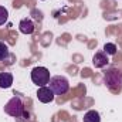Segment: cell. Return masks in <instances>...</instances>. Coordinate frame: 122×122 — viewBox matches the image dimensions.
Returning <instances> with one entry per match:
<instances>
[{"mask_svg":"<svg viewBox=\"0 0 122 122\" xmlns=\"http://www.w3.org/2000/svg\"><path fill=\"white\" fill-rule=\"evenodd\" d=\"M13 84V75L10 72H0V88L7 90Z\"/></svg>","mask_w":122,"mask_h":122,"instance_id":"ba28073f","label":"cell"},{"mask_svg":"<svg viewBox=\"0 0 122 122\" xmlns=\"http://www.w3.org/2000/svg\"><path fill=\"white\" fill-rule=\"evenodd\" d=\"M48 85H50V88L53 90V92L56 95H64L65 92H68V90H70V82L62 75H54V77H51Z\"/></svg>","mask_w":122,"mask_h":122,"instance_id":"277c9868","label":"cell"},{"mask_svg":"<svg viewBox=\"0 0 122 122\" xmlns=\"http://www.w3.org/2000/svg\"><path fill=\"white\" fill-rule=\"evenodd\" d=\"M84 122H101V115H99V112L98 111H95V109H91V111H88V112H85V115H84Z\"/></svg>","mask_w":122,"mask_h":122,"instance_id":"9c48e42d","label":"cell"},{"mask_svg":"<svg viewBox=\"0 0 122 122\" xmlns=\"http://www.w3.org/2000/svg\"><path fill=\"white\" fill-rule=\"evenodd\" d=\"M50 71L46 67H34L31 70V81L37 87H46L50 82Z\"/></svg>","mask_w":122,"mask_h":122,"instance_id":"3957f363","label":"cell"},{"mask_svg":"<svg viewBox=\"0 0 122 122\" xmlns=\"http://www.w3.org/2000/svg\"><path fill=\"white\" fill-rule=\"evenodd\" d=\"M7 19H9V11H7V9L3 7V6H0V26H3V24L7 21Z\"/></svg>","mask_w":122,"mask_h":122,"instance_id":"7c38bea8","label":"cell"},{"mask_svg":"<svg viewBox=\"0 0 122 122\" xmlns=\"http://www.w3.org/2000/svg\"><path fill=\"white\" fill-rule=\"evenodd\" d=\"M54 97H56V94L53 92V90L50 88V87H40L38 88V91H37V98H38V101L40 102H43V104H48V102H53L54 101Z\"/></svg>","mask_w":122,"mask_h":122,"instance_id":"5b68a950","label":"cell"},{"mask_svg":"<svg viewBox=\"0 0 122 122\" xmlns=\"http://www.w3.org/2000/svg\"><path fill=\"white\" fill-rule=\"evenodd\" d=\"M117 46L114 44V43H107L105 46H104V53L107 54V56H115L117 54Z\"/></svg>","mask_w":122,"mask_h":122,"instance_id":"8fae6325","label":"cell"},{"mask_svg":"<svg viewBox=\"0 0 122 122\" xmlns=\"http://www.w3.org/2000/svg\"><path fill=\"white\" fill-rule=\"evenodd\" d=\"M9 56H10V50H9L7 44H4L3 41H0V61L7 60Z\"/></svg>","mask_w":122,"mask_h":122,"instance_id":"30bf717a","label":"cell"},{"mask_svg":"<svg viewBox=\"0 0 122 122\" xmlns=\"http://www.w3.org/2000/svg\"><path fill=\"white\" fill-rule=\"evenodd\" d=\"M104 84L112 92H119L122 90V70L118 67H111L104 74Z\"/></svg>","mask_w":122,"mask_h":122,"instance_id":"6da1fadb","label":"cell"},{"mask_svg":"<svg viewBox=\"0 0 122 122\" xmlns=\"http://www.w3.org/2000/svg\"><path fill=\"white\" fill-rule=\"evenodd\" d=\"M19 29L20 31L23 33V34H33L34 33V29H36V26H34V23L31 21L30 19H23L20 23H19Z\"/></svg>","mask_w":122,"mask_h":122,"instance_id":"52a82bcc","label":"cell"},{"mask_svg":"<svg viewBox=\"0 0 122 122\" xmlns=\"http://www.w3.org/2000/svg\"><path fill=\"white\" fill-rule=\"evenodd\" d=\"M4 112L13 118H21V117L29 118V114H26L24 109V102L19 95H14L13 98L9 99V102L4 105Z\"/></svg>","mask_w":122,"mask_h":122,"instance_id":"7a4b0ae2","label":"cell"},{"mask_svg":"<svg viewBox=\"0 0 122 122\" xmlns=\"http://www.w3.org/2000/svg\"><path fill=\"white\" fill-rule=\"evenodd\" d=\"M108 56L104 53V51H99V53H95L94 54V57H92V64H94V67L95 68H104V67H107L108 65Z\"/></svg>","mask_w":122,"mask_h":122,"instance_id":"8992f818","label":"cell"}]
</instances>
